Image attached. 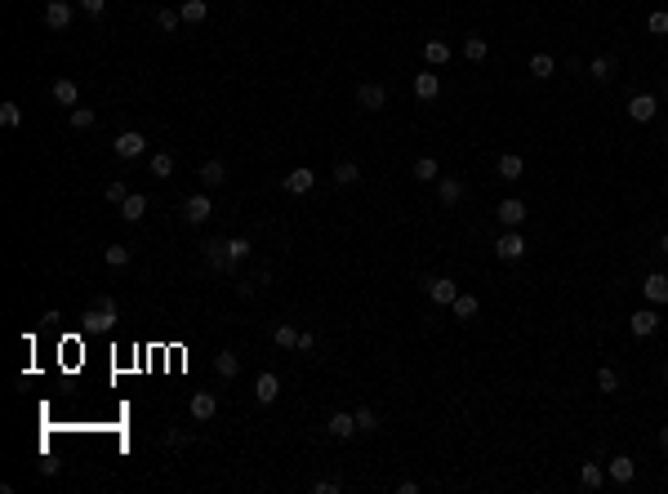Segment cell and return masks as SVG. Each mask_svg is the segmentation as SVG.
I'll list each match as a JSON object with an SVG mask.
<instances>
[{
    "label": "cell",
    "instance_id": "4dcf8cb0",
    "mask_svg": "<svg viewBox=\"0 0 668 494\" xmlns=\"http://www.w3.org/2000/svg\"><path fill=\"white\" fill-rule=\"evenodd\" d=\"M178 13H183V23H188V27H196V23H205V13H210V9H205V0H183V9H178Z\"/></svg>",
    "mask_w": 668,
    "mask_h": 494
},
{
    "label": "cell",
    "instance_id": "bcb514c9",
    "mask_svg": "<svg viewBox=\"0 0 668 494\" xmlns=\"http://www.w3.org/2000/svg\"><path fill=\"white\" fill-rule=\"evenodd\" d=\"M312 494H339V481H316Z\"/></svg>",
    "mask_w": 668,
    "mask_h": 494
},
{
    "label": "cell",
    "instance_id": "6da1fadb",
    "mask_svg": "<svg viewBox=\"0 0 668 494\" xmlns=\"http://www.w3.org/2000/svg\"><path fill=\"white\" fill-rule=\"evenodd\" d=\"M116 317H121L116 299H112V294H98L94 307L85 312V325H90V329H112V325H116Z\"/></svg>",
    "mask_w": 668,
    "mask_h": 494
},
{
    "label": "cell",
    "instance_id": "7bdbcfd3",
    "mask_svg": "<svg viewBox=\"0 0 668 494\" xmlns=\"http://www.w3.org/2000/svg\"><path fill=\"white\" fill-rule=\"evenodd\" d=\"M103 196H107V201H112L116 209H121V201H125V196H129V187H125V183H116V178H112V183H107V192H103Z\"/></svg>",
    "mask_w": 668,
    "mask_h": 494
},
{
    "label": "cell",
    "instance_id": "816d5d0a",
    "mask_svg": "<svg viewBox=\"0 0 668 494\" xmlns=\"http://www.w3.org/2000/svg\"><path fill=\"white\" fill-rule=\"evenodd\" d=\"M664 383H668V361H664Z\"/></svg>",
    "mask_w": 668,
    "mask_h": 494
},
{
    "label": "cell",
    "instance_id": "d6986e66",
    "mask_svg": "<svg viewBox=\"0 0 668 494\" xmlns=\"http://www.w3.org/2000/svg\"><path fill=\"white\" fill-rule=\"evenodd\" d=\"M196 178H200L205 187H223V183H227V165H223V160H205Z\"/></svg>",
    "mask_w": 668,
    "mask_h": 494
},
{
    "label": "cell",
    "instance_id": "83f0119b",
    "mask_svg": "<svg viewBox=\"0 0 668 494\" xmlns=\"http://www.w3.org/2000/svg\"><path fill=\"white\" fill-rule=\"evenodd\" d=\"M486 54H490L486 36H468V40H463V58H468V62H486Z\"/></svg>",
    "mask_w": 668,
    "mask_h": 494
},
{
    "label": "cell",
    "instance_id": "836d02e7",
    "mask_svg": "<svg viewBox=\"0 0 668 494\" xmlns=\"http://www.w3.org/2000/svg\"><path fill=\"white\" fill-rule=\"evenodd\" d=\"M414 178H419V183H437V160L419 156V160H414Z\"/></svg>",
    "mask_w": 668,
    "mask_h": 494
},
{
    "label": "cell",
    "instance_id": "1f68e13d",
    "mask_svg": "<svg viewBox=\"0 0 668 494\" xmlns=\"http://www.w3.org/2000/svg\"><path fill=\"white\" fill-rule=\"evenodd\" d=\"M601 481H606L601 463H583V468H579V485H583V490H601Z\"/></svg>",
    "mask_w": 668,
    "mask_h": 494
},
{
    "label": "cell",
    "instance_id": "7402d4cb",
    "mask_svg": "<svg viewBox=\"0 0 668 494\" xmlns=\"http://www.w3.org/2000/svg\"><path fill=\"white\" fill-rule=\"evenodd\" d=\"M334 183H339V187L361 183V165L357 160H339V165H334Z\"/></svg>",
    "mask_w": 668,
    "mask_h": 494
},
{
    "label": "cell",
    "instance_id": "f6af8a7d",
    "mask_svg": "<svg viewBox=\"0 0 668 494\" xmlns=\"http://www.w3.org/2000/svg\"><path fill=\"white\" fill-rule=\"evenodd\" d=\"M80 9H85V13H90V18H98V13H103V9H107V0H80Z\"/></svg>",
    "mask_w": 668,
    "mask_h": 494
},
{
    "label": "cell",
    "instance_id": "d4e9b609",
    "mask_svg": "<svg viewBox=\"0 0 668 494\" xmlns=\"http://www.w3.org/2000/svg\"><path fill=\"white\" fill-rule=\"evenodd\" d=\"M237 370H241V356L237 352L223 348L219 356H214V374H219V378H237Z\"/></svg>",
    "mask_w": 668,
    "mask_h": 494
},
{
    "label": "cell",
    "instance_id": "30bf717a",
    "mask_svg": "<svg viewBox=\"0 0 668 494\" xmlns=\"http://www.w3.org/2000/svg\"><path fill=\"white\" fill-rule=\"evenodd\" d=\"M655 111H659V103H655V94H632V98H628V116L637 121V125H646V121H655Z\"/></svg>",
    "mask_w": 668,
    "mask_h": 494
},
{
    "label": "cell",
    "instance_id": "cb8c5ba5",
    "mask_svg": "<svg viewBox=\"0 0 668 494\" xmlns=\"http://www.w3.org/2000/svg\"><path fill=\"white\" fill-rule=\"evenodd\" d=\"M437 196H441V205H459L463 201V183L459 178H437Z\"/></svg>",
    "mask_w": 668,
    "mask_h": 494
},
{
    "label": "cell",
    "instance_id": "5bb4252c",
    "mask_svg": "<svg viewBox=\"0 0 668 494\" xmlns=\"http://www.w3.org/2000/svg\"><path fill=\"white\" fill-rule=\"evenodd\" d=\"M325 432H330L334 441H348V437H357V415H348V410H339V415H330Z\"/></svg>",
    "mask_w": 668,
    "mask_h": 494
},
{
    "label": "cell",
    "instance_id": "277c9868",
    "mask_svg": "<svg viewBox=\"0 0 668 494\" xmlns=\"http://www.w3.org/2000/svg\"><path fill=\"white\" fill-rule=\"evenodd\" d=\"M495 254L504 258V263H517V258H526V236L517 232V227H508V232L495 241Z\"/></svg>",
    "mask_w": 668,
    "mask_h": 494
},
{
    "label": "cell",
    "instance_id": "d590c367",
    "mask_svg": "<svg viewBox=\"0 0 668 494\" xmlns=\"http://www.w3.org/2000/svg\"><path fill=\"white\" fill-rule=\"evenodd\" d=\"M357 432H379V415H375L370 405L357 410Z\"/></svg>",
    "mask_w": 668,
    "mask_h": 494
},
{
    "label": "cell",
    "instance_id": "ee69618b",
    "mask_svg": "<svg viewBox=\"0 0 668 494\" xmlns=\"http://www.w3.org/2000/svg\"><path fill=\"white\" fill-rule=\"evenodd\" d=\"M94 125V111L90 107H72V129H90Z\"/></svg>",
    "mask_w": 668,
    "mask_h": 494
},
{
    "label": "cell",
    "instance_id": "603a6c76",
    "mask_svg": "<svg viewBox=\"0 0 668 494\" xmlns=\"http://www.w3.org/2000/svg\"><path fill=\"white\" fill-rule=\"evenodd\" d=\"M424 62H428V67H446V62H450V45L446 40H428L424 45Z\"/></svg>",
    "mask_w": 668,
    "mask_h": 494
},
{
    "label": "cell",
    "instance_id": "2e32d148",
    "mask_svg": "<svg viewBox=\"0 0 668 494\" xmlns=\"http://www.w3.org/2000/svg\"><path fill=\"white\" fill-rule=\"evenodd\" d=\"M606 472H610V481H620V485H632V476H637V463H632L628 454H615Z\"/></svg>",
    "mask_w": 668,
    "mask_h": 494
},
{
    "label": "cell",
    "instance_id": "f546056e",
    "mask_svg": "<svg viewBox=\"0 0 668 494\" xmlns=\"http://www.w3.org/2000/svg\"><path fill=\"white\" fill-rule=\"evenodd\" d=\"M450 307H455V317H459V321H477V312H481V303L473 299V294H459V299L450 303Z\"/></svg>",
    "mask_w": 668,
    "mask_h": 494
},
{
    "label": "cell",
    "instance_id": "4fadbf2b",
    "mask_svg": "<svg viewBox=\"0 0 668 494\" xmlns=\"http://www.w3.org/2000/svg\"><path fill=\"white\" fill-rule=\"evenodd\" d=\"M312 183H316V174L308 170V165H298V170H290L286 178H281V187H286L290 196H303V192H312Z\"/></svg>",
    "mask_w": 668,
    "mask_h": 494
},
{
    "label": "cell",
    "instance_id": "60d3db41",
    "mask_svg": "<svg viewBox=\"0 0 668 494\" xmlns=\"http://www.w3.org/2000/svg\"><path fill=\"white\" fill-rule=\"evenodd\" d=\"M227 258H232V268H237L241 258H249V241H245V236H237V241H227Z\"/></svg>",
    "mask_w": 668,
    "mask_h": 494
},
{
    "label": "cell",
    "instance_id": "ba28073f",
    "mask_svg": "<svg viewBox=\"0 0 668 494\" xmlns=\"http://www.w3.org/2000/svg\"><path fill=\"white\" fill-rule=\"evenodd\" d=\"M357 107L361 111H383V107H388V89L375 85V80H365V85L357 89Z\"/></svg>",
    "mask_w": 668,
    "mask_h": 494
},
{
    "label": "cell",
    "instance_id": "8d00e7d4",
    "mask_svg": "<svg viewBox=\"0 0 668 494\" xmlns=\"http://www.w3.org/2000/svg\"><path fill=\"white\" fill-rule=\"evenodd\" d=\"M103 258H107V268H125L129 263V245H107Z\"/></svg>",
    "mask_w": 668,
    "mask_h": 494
},
{
    "label": "cell",
    "instance_id": "7c38bea8",
    "mask_svg": "<svg viewBox=\"0 0 668 494\" xmlns=\"http://www.w3.org/2000/svg\"><path fill=\"white\" fill-rule=\"evenodd\" d=\"M276 397H281V378H276L272 370H263V374L254 378V401H259V405H272Z\"/></svg>",
    "mask_w": 668,
    "mask_h": 494
},
{
    "label": "cell",
    "instance_id": "c3c4849f",
    "mask_svg": "<svg viewBox=\"0 0 668 494\" xmlns=\"http://www.w3.org/2000/svg\"><path fill=\"white\" fill-rule=\"evenodd\" d=\"M316 348V334H298V352H312Z\"/></svg>",
    "mask_w": 668,
    "mask_h": 494
},
{
    "label": "cell",
    "instance_id": "ac0fdd59",
    "mask_svg": "<svg viewBox=\"0 0 668 494\" xmlns=\"http://www.w3.org/2000/svg\"><path fill=\"white\" fill-rule=\"evenodd\" d=\"M143 214H147V196H143V192H129L125 201H121V219H125V223H139Z\"/></svg>",
    "mask_w": 668,
    "mask_h": 494
},
{
    "label": "cell",
    "instance_id": "74e56055",
    "mask_svg": "<svg viewBox=\"0 0 668 494\" xmlns=\"http://www.w3.org/2000/svg\"><path fill=\"white\" fill-rule=\"evenodd\" d=\"M646 31H650V36H668V9H655V13H650V18H646Z\"/></svg>",
    "mask_w": 668,
    "mask_h": 494
},
{
    "label": "cell",
    "instance_id": "3957f363",
    "mask_svg": "<svg viewBox=\"0 0 668 494\" xmlns=\"http://www.w3.org/2000/svg\"><path fill=\"white\" fill-rule=\"evenodd\" d=\"M183 219H188L192 227H200V223H210L214 219V201L205 192H196V196H188V201H183Z\"/></svg>",
    "mask_w": 668,
    "mask_h": 494
},
{
    "label": "cell",
    "instance_id": "9c48e42d",
    "mask_svg": "<svg viewBox=\"0 0 668 494\" xmlns=\"http://www.w3.org/2000/svg\"><path fill=\"white\" fill-rule=\"evenodd\" d=\"M200 250H205V263H210L214 272H232V258H227V241L223 236H210Z\"/></svg>",
    "mask_w": 668,
    "mask_h": 494
},
{
    "label": "cell",
    "instance_id": "7a4b0ae2",
    "mask_svg": "<svg viewBox=\"0 0 668 494\" xmlns=\"http://www.w3.org/2000/svg\"><path fill=\"white\" fill-rule=\"evenodd\" d=\"M112 152L121 156V160H139V156L147 152V138L139 134V129H125V134H116V143H112Z\"/></svg>",
    "mask_w": 668,
    "mask_h": 494
},
{
    "label": "cell",
    "instance_id": "8992f818",
    "mask_svg": "<svg viewBox=\"0 0 668 494\" xmlns=\"http://www.w3.org/2000/svg\"><path fill=\"white\" fill-rule=\"evenodd\" d=\"M188 415L196 423H210L214 415H219V397L214 392H192V401H188Z\"/></svg>",
    "mask_w": 668,
    "mask_h": 494
},
{
    "label": "cell",
    "instance_id": "ab89813d",
    "mask_svg": "<svg viewBox=\"0 0 668 494\" xmlns=\"http://www.w3.org/2000/svg\"><path fill=\"white\" fill-rule=\"evenodd\" d=\"M597 388H601V392H620V374H615L610 366H601V370H597Z\"/></svg>",
    "mask_w": 668,
    "mask_h": 494
},
{
    "label": "cell",
    "instance_id": "8fae6325",
    "mask_svg": "<svg viewBox=\"0 0 668 494\" xmlns=\"http://www.w3.org/2000/svg\"><path fill=\"white\" fill-rule=\"evenodd\" d=\"M495 219L504 223V227H522V223H526V201H517V196H508V201H499Z\"/></svg>",
    "mask_w": 668,
    "mask_h": 494
},
{
    "label": "cell",
    "instance_id": "d6a6232c",
    "mask_svg": "<svg viewBox=\"0 0 668 494\" xmlns=\"http://www.w3.org/2000/svg\"><path fill=\"white\" fill-rule=\"evenodd\" d=\"M553 72H557V62L548 58V54H534V58H530V76H534V80H548Z\"/></svg>",
    "mask_w": 668,
    "mask_h": 494
},
{
    "label": "cell",
    "instance_id": "f35d334b",
    "mask_svg": "<svg viewBox=\"0 0 668 494\" xmlns=\"http://www.w3.org/2000/svg\"><path fill=\"white\" fill-rule=\"evenodd\" d=\"M152 174H156V178H170V174H174V156H170V152H156V156H152Z\"/></svg>",
    "mask_w": 668,
    "mask_h": 494
},
{
    "label": "cell",
    "instance_id": "e0dca14e",
    "mask_svg": "<svg viewBox=\"0 0 668 494\" xmlns=\"http://www.w3.org/2000/svg\"><path fill=\"white\" fill-rule=\"evenodd\" d=\"M642 294H646L650 303H659V307H664V303H668V276H659V272H650L646 281H642Z\"/></svg>",
    "mask_w": 668,
    "mask_h": 494
},
{
    "label": "cell",
    "instance_id": "52a82bcc",
    "mask_svg": "<svg viewBox=\"0 0 668 494\" xmlns=\"http://www.w3.org/2000/svg\"><path fill=\"white\" fill-rule=\"evenodd\" d=\"M424 290H428V299L441 303V307H450V303L459 299V285L450 281V276H432V281H424Z\"/></svg>",
    "mask_w": 668,
    "mask_h": 494
},
{
    "label": "cell",
    "instance_id": "9a60e30c",
    "mask_svg": "<svg viewBox=\"0 0 668 494\" xmlns=\"http://www.w3.org/2000/svg\"><path fill=\"white\" fill-rule=\"evenodd\" d=\"M437 94H441L437 72H419V76H414V98H419V103H432Z\"/></svg>",
    "mask_w": 668,
    "mask_h": 494
},
{
    "label": "cell",
    "instance_id": "e575fe53",
    "mask_svg": "<svg viewBox=\"0 0 668 494\" xmlns=\"http://www.w3.org/2000/svg\"><path fill=\"white\" fill-rule=\"evenodd\" d=\"M0 125H5V129H18V125H23V107H18V103H0Z\"/></svg>",
    "mask_w": 668,
    "mask_h": 494
},
{
    "label": "cell",
    "instance_id": "4316f807",
    "mask_svg": "<svg viewBox=\"0 0 668 494\" xmlns=\"http://www.w3.org/2000/svg\"><path fill=\"white\" fill-rule=\"evenodd\" d=\"M54 98H58L63 107H76L80 103V85H76V80H54Z\"/></svg>",
    "mask_w": 668,
    "mask_h": 494
},
{
    "label": "cell",
    "instance_id": "ffe728a7",
    "mask_svg": "<svg viewBox=\"0 0 668 494\" xmlns=\"http://www.w3.org/2000/svg\"><path fill=\"white\" fill-rule=\"evenodd\" d=\"M655 329H659V317H655V312H650V307L632 312V334H637V339H650V334H655Z\"/></svg>",
    "mask_w": 668,
    "mask_h": 494
},
{
    "label": "cell",
    "instance_id": "5b68a950",
    "mask_svg": "<svg viewBox=\"0 0 668 494\" xmlns=\"http://www.w3.org/2000/svg\"><path fill=\"white\" fill-rule=\"evenodd\" d=\"M72 18H76V9L67 5V0H49V5H45V27L49 31H67Z\"/></svg>",
    "mask_w": 668,
    "mask_h": 494
},
{
    "label": "cell",
    "instance_id": "7dc6e473",
    "mask_svg": "<svg viewBox=\"0 0 668 494\" xmlns=\"http://www.w3.org/2000/svg\"><path fill=\"white\" fill-rule=\"evenodd\" d=\"M183 441H188V437H183V432H174V427L165 432V446H170V450H174V446H183Z\"/></svg>",
    "mask_w": 668,
    "mask_h": 494
},
{
    "label": "cell",
    "instance_id": "44dd1931",
    "mask_svg": "<svg viewBox=\"0 0 668 494\" xmlns=\"http://www.w3.org/2000/svg\"><path fill=\"white\" fill-rule=\"evenodd\" d=\"M272 339H276V348H281V352H298V329H294L290 321H281V325L272 329Z\"/></svg>",
    "mask_w": 668,
    "mask_h": 494
},
{
    "label": "cell",
    "instance_id": "b9f144b4",
    "mask_svg": "<svg viewBox=\"0 0 668 494\" xmlns=\"http://www.w3.org/2000/svg\"><path fill=\"white\" fill-rule=\"evenodd\" d=\"M156 23H161L165 31H178V23H183V13H178V9H161V13H156Z\"/></svg>",
    "mask_w": 668,
    "mask_h": 494
},
{
    "label": "cell",
    "instance_id": "484cf974",
    "mask_svg": "<svg viewBox=\"0 0 668 494\" xmlns=\"http://www.w3.org/2000/svg\"><path fill=\"white\" fill-rule=\"evenodd\" d=\"M588 76L597 80V85H606V80H615V58H610V54L593 58V62H588Z\"/></svg>",
    "mask_w": 668,
    "mask_h": 494
},
{
    "label": "cell",
    "instance_id": "f1b7e54d",
    "mask_svg": "<svg viewBox=\"0 0 668 494\" xmlns=\"http://www.w3.org/2000/svg\"><path fill=\"white\" fill-rule=\"evenodd\" d=\"M522 174H526V160L522 156H512V152L499 156V178H508V183H512V178H522Z\"/></svg>",
    "mask_w": 668,
    "mask_h": 494
},
{
    "label": "cell",
    "instance_id": "f907efd6",
    "mask_svg": "<svg viewBox=\"0 0 668 494\" xmlns=\"http://www.w3.org/2000/svg\"><path fill=\"white\" fill-rule=\"evenodd\" d=\"M659 250H664V254H668V232H664V236H659Z\"/></svg>",
    "mask_w": 668,
    "mask_h": 494
},
{
    "label": "cell",
    "instance_id": "681fc988",
    "mask_svg": "<svg viewBox=\"0 0 668 494\" xmlns=\"http://www.w3.org/2000/svg\"><path fill=\"white\" fill-rule=\"evenodd\" d=\"M659 446H664V450H668V427H659Z\"/></svg>",
    "mask_w": 668,
    "mask_h": 494
}]
</instances>
